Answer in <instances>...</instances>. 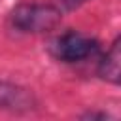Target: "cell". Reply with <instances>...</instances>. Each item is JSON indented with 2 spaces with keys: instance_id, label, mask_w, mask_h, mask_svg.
Wrapping results in <instances>:
<instances>
[{
  "instance_id": "cell-1",
  "label": "cell",
  "mask_w": 121,
  "mask_h": 121,
  "mask_svg": "<svg viewBox=\"0 0 121 121\" xmlns=\"http://www.w3.org/2000/svg\"><path fill=\"white\" fill-rule=\"evenodd\" d=\"M62 21V9L53 4L25 2L15 6L8 15V25L19 34H47Z\"/></svg>"
},
{
  "instance_id": "cell-2",
  "label": "cell",
  "mask_w": 121,
  "mask_h": 121,
  "mask_svg": "<svg viewBox=\"0 0 121 121\" xmlns=\"http://www.w3.org/2000/svg\"><path fill=\"white\" fill-rule=\"evenodd\" d=\"M49 53L53 59L64 64H79L87 60H96L102 53L100 42L89 34L78 30H66L51 40Z\"/></svg>"
},
{
  "instance_id": "cell-3",
  "label": "cell",
  "mask_w": 121,
  "mask_h": 121,
  "mask_svg": "<svg viewBox=\"0 0 121 121\" xmlns=\"http://www.w3.org/2000/svg\"><path fill=\"white\" fill-rule=\"evenodd\" d=\"M36 108H38V98L30 89L0 79V110L25 113Z\"/></svg>"
},
{
  "instance_id": "cell-4",
  "label": "cell",
  "mask_w": 121,
  "mask_h": 121,
  "mask_svg": "<svg viewBox=\"0 0 121 121\" xmlns=\"http://www.w3.org/2000/svg\"><path fill=\"white\" fill-rule=\"evenodd\" d=\"M119 62H121V40L115 38L106 53L96 59V76L112 85L119 83Z\"/></svg>"
},
{
  "instance_id": "cell-5",
  "label": "cell",
  "mask_w": 121,
  "mask_h": 121,
  "mask_svg": "<svg viewBox=\"0 0 121 121\" xmlns=\"http://www.w3.org/2000/svg\"><path fill=\"white\" fill-rule=\"evenodd\" d=\"M85 2H89V0H59V8L62 11H74V9L81 8Z\"/></svg>"
},
{
  "instance_id": "cell-6",
  "label": "cell",
  "mask_w": 121,
  "mask_h": 121,
  "mask_svg": "<svg viewBox=\"0 0 121 121\" xmlns=\"http://www.w3.org/2000/svg\"><path fill=\"white\" fill-rule=\"evenodd\" d=\"M81 117L83 119H108L110 117V113H106V112H85V113H81Z\"/></svg>"
}]
</instances>
